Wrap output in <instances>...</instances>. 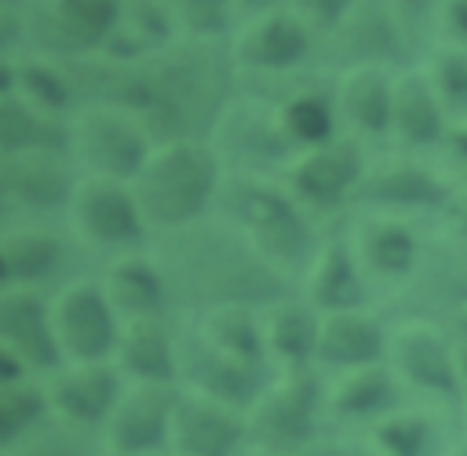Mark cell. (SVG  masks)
<instances>
[{"label": "cell", "mask_w": 467, "mask_h": 456, "mask_svg": "<svg viewBox=\"0 0 467 456\" xmlns=\"http://www.w3.org/2000/svg\"><path fill=\"white\" fill-rule=\"evenodd\" d=\"M99 281L124 325L171 317V288H168V277L150 248L113 255L106 263V270L99 274Z\"/></svg>", "instance_id": "cell-30"}, {"label": "cell", "mask_w": 467, "mask_h": 456, "mask_svg": "<svg viewBox=\"0 0 467 456\" xmlns=\"http://www.w3.org/2000/svg\"><path fill=\"white\" fill-rule=\"evenodd\" d=\"M179 36L182 40H204V44H226L230 33L241 22L237 0H168Z\"/></svg>", "instance_id": "cell-40"}, {"label": "cell", "mask_w": 467, "mask_h": 456, "mask_svg": "<svg viewBox=\"0 0 467 456\" xmlns=\"http://www.w3.org/2000/svg\"><path fill=\"white\" fill-rule=\"evenodd\" d=\"M460 376H463V390H467V347H460Z\"/></svg>", "instance_id": "cell-54"}, {"label": "cell", "mask_w": 467, "mask_h": 456, "mask_svg": "<svg viewBox=\"0 0 467 456\" xmlns=\"http://www.w3.org/2000/svg\"><path fill=\"white\" fill-rule=\"evenodd\" d=\"M314 47H317V33L285 4L255 11V15H241L237 29L226 40L237 77L248 73V77H266V80L299 73L310 62Z\"/></svg>", "instance_id": "cell-10"}, {"label": "cell", "mask_w": 467, "mask_h": 456, "mask_svg": "<svg viewBox=\"0 0 467 456\" xmlns=\"http://www.w3.org/2000/svg\"><path fill=\"white\" fill-rule=\"evenodd\" d=\"M102 456H113V452H102Z\"/></svg>", "instance_id": "cell-59"}, {"label": "cell", "mask_w": 467, "mask_h": 456, "mask_svg": "<svg viewBox=\"0 0 467 456\" xmlns=\"http://www.w3.org/2000/svg\"><path fill=\"white\" fill-rule=\"evenodd\" d=\"M128 379L113 361H62L55 372L44 376L47 409L58 420H69L77 427L99 430L106 427L109 412L117 409Z\"/></svg>", "instance_id": "cell-19"}, {"label": "cell", "mask_w": 467, "mask_h": 456, "mask_svg": "<svg viewBox=\"0 0 467 456\" xmlns=\"http://www.w3.org/2000/svg\"><path fill=\"white\" fill-rule=\"evenodd\" d=\"M248 416L193 390H179L171 420L175 456H241L248 449Z\"/></svg>", "instance_id": "cell-22"}, {"label": "cell", "mask_w": 467, "mask_h": 456, "mask_svg": "<svg viewBox=\"0 0 467 456\" xmlns=\"http://www.w3.org/2000/svg\"><path fill=\"white\" fill-rule=\"evenodd\" d=\"M441 456H467V438H463V441H456V445H449Z\"/></svg>", "instance_id": "cell-53"}, {"label": "cell", "mask_w": 467, "mask_h": 456, "mask_svg": "<svg viewBox=\"0 0 467 456\" xmlns=\"http://www.w3.org/2000/svg\"><path fill=\"white\" fill-rule=\"evenodd\" d=\"M299 295L317 314H343V310L368 306L372 281H368L347 230L336 237H321L314 259L306 263V270L299 277Z\"/></svg>", "instance_id": "cell-21"}, {"label": "cell", "mask_w": 467, "mask_h": 456, "mask_svg": "<svg viewBox=\"0 0 467 456\" xmlns=\"http://www.w3.org/2000/svg\"><path fill=\"white\" fill-rule=\"evenodd\" d=\"M285 0H237V11L241 15H255V11H266V7H277Z\"/></svg>", "instance_id": "cell-51"}, {"label": "cell", "mask_w": 467, "mask_h": 456, "mask_svg": "<svg viewBox=\"0 0 467 456\" xmlns=\"http://www.w3.org/2000/svg\"><path fill=\"white\" fill-rule=\"evenodd\" d=\"M441 150L449 157L456 190H467V120H452V131H449V139H445Z\"/></svg>", "instance_id": "cell-45"}, {"label": "cell", "mask_w": 467, "mask_h": 456, "mask_svg": "<svg viewBox=\"0 0 467 456\" xmlns=\"http://www.w3.org/2000/svg\"><path fill=\"white\" fill-rule=\"evenodd\" d=\"M153 146V131L124 106L84 102L69 117V157L80 175L135 182Z\"/></svg>", "instance_id": "cell-6"}, {"label": "cell", "mask_w": 467, "mask_h": 456, "mask_svg": "<svg viewBox=\"0 0 467 456\" xmlns=\"http://www.w3.org/2000/svg\"><path fill=\"white\" fill-rule=\"evenodd\" d=\"M226 182V164L212 139H168L157 142L131 190L153 230L179 233L215 215Z\"/></svg>", "instance_id": "cell-4"}, {"label": "cell", "mask_w": 467, "mask_h": 456, "mask_svg": "<svg viewBox=\"0 0 467 456\" xmlns=\"http://www.w3.org/2000/svg\"><path fill=\"white\" fill-rule=\"evenodd\" d=\"M157 456H175V452H171V449H164V452H157Z\"/></svg>", "instance_id": "cell-56"}, {"label": "cell", "mask_w": 467, "mask_h": 456, "mask_svg": "<svg viewBox=\"0 0 467 456\" xmlns=\"http://www.w3.org/2000/svg\"><path fill=\"white\" fill-rule=\"evenodd\" d=\"M0 175H4V157H0Z\"/></svg>", "instance_id": "cell-57"}, {"label": "cell", "mask_w": 467, "mask_h": 456, "mask_svg": "<svg viewBox=\"0 0 467 456\" xmlns=\"http://www.w3.org/2000/svg\"><path fill=\"white\" fill-rule=\"evenodd\" d=\"M153 255L168 277L171 310L186 317H201L223 306L266 310L270 303L299 292L285 270L259 255L219 215L179 233H161Z\"/></svg>", "instance_id": "cell-2"}, {"label": "cell", "mask_w": 467, "mask_h": 456, "mask_svg": "<svg viewBox=\"0 0 467 456\" xmlns=\"http://www.w3.org/2000/svg\"><path fill=\"white\" fill-rule=\"evenodd\" d=\"M387 365L398 376L409 401L427 409H463L467 390L460 376V347L449 328L420 317H398L390 325Z\"/></svg>", "instance_id": "cell-5"}, {"label": "cell", "mask_w": 467, "mask_h": 456, "mask_svg": "<svg viewBox=\"0 0 467 456\" xmlns=\"http://www.w3.org/2000/svg\"><path fill=\"white\" fill-rule=\"evenodd\" d=\"M328 427L325 372L321 368H274V379L248 409V441L296 456Z\"/></svg>", "instance_id": "cell-7"}, {"label": "cell", "mask_w": 467, "mask_h": 456, "mask_svg": "<svg viewBox=\"0 0 467 456\" xmlns=\"http://www.w3.org/2000/svg\"><path fill=\"white\" fill-rule=\"evenodd\" d=\"M321 314L296 292L263 310V339L274 368H317Z\"/></svg>", "instance_id": "cell-32"}, {"label": "cell", "mask_w": 467, "mask_h": 456, "mask_svg": "<svg viewBox=\"0 0 467 456\" xmlns=\"http://www.w3.org/2000/svg\"><path fill=\"white\" fill-rule=\"evenodd\" d=\"M51 325L62 361H113L124 328L99 277L62 281L51 295Z\"/></svg>", "instance_id": "cell-13"}, {"label": "cell", "mask_w": 467, "mask_h": 456, "mask_svg": "<svg viewBox=\"0 0 467 456\" xmlns=\"http://www.w3.org/2000/svg\"><path fill=\"white\" fill-rule=\"evenodd\" d=\"M0 226H4V223H0Z\"/></svg>", "instance_id": "cell-60"}, {"label": "cell", "mask_w": 467, "mask_h": 456, "mask_svg": "<svg viewBox=\"0 0 467 456\" xmlns=\"http://www.w3.org/2000/svg\"><path fill=\"white\" fill-rule=\"evenodd\" d=\"M452 131V113L445 109L441 95L434 91L423 66H401L394 73V113H390V139L405 153L445 146Z\"/></svg>", "instance_id": "cell-28"}, {"label": "cell", "mask_w": 467, "mask_h": 456, "mask_svg": "<svg viewBox=\"0 0 467 456\" xmlns=\"http://www.w3.org/2000/svg\"><path fill=\"white\" fill-rule=\"evenodd\" d=\"M15 66H18V95L22 98H29L36 109H44L58 120H69L77 113L80 88H77L69 62L40 55V51H18Z\"/></svg>", "instance_id": "cell-35"}, {"label": "cell", "mask_w": 467, "mask_h": 456, "mask_svg": "<svg viewBox=\"0 0 467 456\" xmlns=\"http://www.w3.org/2000/svg\"><path fill=\"white\" fill-rule=\"evenodd\" d=\"M69 266V241L51 223L0 226V288H47Z\"/></svg>", "instance_id": "cell-25"}, {"label": "cell", "mask_w": 467, "mask_h": 456, "mask_svg": "<svg viewBox=\"0 0 467 456\" xmlns=\"http://www.w3.org/2000/svg\"><path fill=\"white\" fill-rule=\"evenodd\" d=\"M434 91L441 95L445 109L460 120H467V47L463 44H434V51L423 62Z\"/></svg>", "instance_id": "cell-41"}, {"label": "cell", "mask_w": 467, "mask_h": 456, "mask_svg": "<svg viewBox=\"0 0 467 456\" xmlns=\"http://www.w3.org/2000/svg\"><path fill=\"white\" fill-rule=\"evenodd\" d=\"M347 237H350L368 281L372 285H394V288H401L416 274L423 248H427V241L420 237L412 219L379 215V212H361L350 223Z\"/></svg>", "instance_id": "cell-20"}, {"label": "cell", "mask_w": 467, "mask_h": 456, "mask_svg": "<svg viewBox=\"0 0 467 456\" xmlns=\"http://www.w3.org/2000/svg\"><path fill=\"white\" fill-rule=\"evenodd\" d=\"M241 456H285V452H274V449H259V445H248Z\"/></svg>", "instance_id": "cell-52"}, {"label": "cell", "mask_w": 467, "mask_h": 456, "mask_svg": "<svg viewBox=\"0 0 467 456\" xmlns=\"http://www.w3.org/2000/svg\"><path fill=\"white\" fill-rule=\"evenodd\" d=\"M66 223L80 244L106 252L109 259L124 252H139L153 237L131 182H113L95 175H80Z\"/></svg>", "instance_id": "cell-9"}, {"label": "cell", "mask_w": 467, "mask_h": 456, "mask_svg": "<svg viewBox=\"0 0 467 456\" xmlns=\"http://www.w3.org/2000/svg\"><path fill=\"white\" fill-rule=\"evenodd\" d=\"M274 379L270 365H252L241 358H230L215 350L190 321L179 325V387L204 394L212 401H223L248 416V409L259 401L266 383Z\"/></svg>", "instance_id": "cell-14"}, {"label": "cell", "mask_w": 467, "mask_h": 456, "mask_svg": "<svg viewBox=\"0 0 467 456\" xmlns=\"http://www.w3.org/2000/svg\"><path fill=\"white\" fill-rule=\"evenodd\" d=\"M361 434L368 438L376 456H441L449 449L441 441L438 409H427L420 401L398 405Z\"/></svg>", "instance_id": "cell-34"}, {"label": "cell", "mask_w": 467, "mask_h": 456, "mask_svg": "<svg viewBox=\"0 0 467 456\" xmlns=\"http://www.w3.org/2000/svg\"><path fill=\"white\" fill-rule=\"evenodd\" d=\"M412 51V40L405 36L398 15L387 0H361L350 18L332 33V55H339V69L350 66H383L394 69Z\"/></svg>", "instance_id": "cell-27"}, {"label": "cell", "mask_w": 467, "mask_h": 456, "mask_svg": "<svg viewBox=\"0 0 467 456\" xmlns=\"http://www.w3.org/2000/svg\"><path fill=\"white\" fill-rule=\"evenodd\" d=\"M22 379H36V376L29 372V365H26L15 350H7V347L0 343V387H7V383H22Z\"/></svg>", "instance_id": "cell-49"}, {"label": "cell", "mask_w": 467, "mask_h": 456, "mask_svg": "<svg viewBox=\"0 0 467 456\" xmlns=\"http://www.w3.org/2000/svg\"><path fill=\"white\" fill-rule=\"evenodd\" d=\"M441 226H445L441 237L467 244V190H456V193H452L449 208L441 212Z\"/></svg>", "instance_id": "cell-48"}, {"label": "cell", "mask_w": 467, "mask_h": 456, "mask_svg": "<svg viewBox=\"0 0 467 456\" xmlns=\"http://www.w3.org/2000/svg\"><path fill=\"white\" fill-rule=\"evenodd\" d=\"M124 0H26L22 29L29 51L84 62L109 47L120 26Z\"/></svg>", "instance_id": "cell-8"}, {"label": "cell", "mask_w": 467, "mask_h": 456, "mask_svg": "<svg viewBox=\"0 0 467 456\" xmlns=\"http://www.w3.org/2000/svg\"><path fill=\"white\" fill-rule=\"evenodd\" d=\"M0 4H15V7H22V4H26V0H0Z\"/></svg>", "instance_id": "cell-55"}, {"label": "cell", "mask_w": 467, "mask_h": 456, "mask_svg": "<svg viewBox=\"0 0 467 456\" xmlns=\"http://www.w3.org/2000/svg\"><path fill=\"white\" fill-rule=\"evenodd\" d=\"M29 150H69V120H58L36 109L18 91L4 95L0 98V157L29 153Z\"/></svg>", "instance_id": "cell-36"}, {"label": "cell", "mask_w": 467, "mask_h": 456, "mask_svg": "<svg viewBox=\"0 0 467 456\" xmlns=\"http://www.w3.org/2000/svg\"><path fill=\"white\" fill-rule=\"evenodd\" d=\"M405 390L390 365H368V368H350L325 376V416L328 427L343 430H368L376 420L405 405Z\"/></svg>", "instance_id": "cell-23"}, {"label": "cell", "mask_w": 467, "mask_h": 456, "mask_svg": "<svg viewBox=\"0 0 467 456\" xmlns=\"http://www.w3.org/2000/svg\"><path fill=\"white\" fill-rule=\"evenodd\" d=\"M438 26L445 33V44L467 47V0H441L438 4Z\"/></svg>", "instance_id": "cell-46"}, {"label": "cell", "mask_w": 467, "mask_h": 456, "mask_svg": "<svg viewBox=\"0 0 467 456\" xmlns=\"http://www.w3.org/2000/svg\"><path fill=\"white\" fill-rule=\"evenodd\" d=\"M358 4H361V0H285V7H292L317 36H321V33L332 36V33L350 18V11H354Z\"/></svg>", "instance_id": "cell-42"}, {"label": "cell", "mask_w": 467, "mask_h": 456, "mask_svg": "<svg viewBox=\"0 0 467 456\" xmlns=\"http://www.w3.org/2000/svg\"><path fill=\"white\" fill-rule=\"evenodd\" d=\"M0 343L15 350L36 379L62 365L55 325H51V295L40 288H0Z\"/></svg>", "instance_id": "cell-24"}, {"label": "cell", "mask_w": 467, "mask_h": 456, "mask_svg": "<svg viewBox=\"0 0 467 456\" xmlns=\"http://www.w3.org/2000/svg\"><path fill=\"white\" fill-rule=\"evenodd\" d=\"M463 420H467V405H463Z\"/></svg>", "instance_id": "cell-58"}, {"label": "cell", "mask_w": 467, "mask_h": 456, "mask_svg": "<svg viewBox=\"0 0 467 456\" xmlns=\"http://www.w3.org/2000/svg\"><path fill=\"white\" fill-rule=\"evenodd\" d=\"M18 44H26L22 7L0 4V55H18Z\"/></svg>", "instance_id": "cell-47"}, {"label": "cell", "mask_w": 467, "mask_h": 456, "mask_svg": "<svg viewBox=\"0 0 467 456\" xmlns=\"http://www.w3.org/2000/svg\"><path fill=\"white\" fill-rule=\"evenodd\" d=\"M51 416L44 379H22L0 387V456L15 452V445L33 434Z\"/></svg>", "instance_id": "cell-38"}, {"label": "cell", "mask_w": 467, "mask_h": 456, "mask_svg": "<svg viewBox=\"0 0 467 456\" xmlns=\"http://www.w3.org/2000/svg\"><path fill=\"white\" fill-rule=\"evenodd\" d=\"M113 365L128 383H179V325L171 317L128 321Z\"/></svg>", "instance_id": "cell-31"}, {"label": "cell", "mask_w": 467, "mask_h": 456, "mask_svg": "<svg viewBox=\"0 0 467 456\" xmlns=\"http://www.w3.org/2000/svg\"><path fill=\"white\" fill-rule=\"evenodd\" d=\"M102 452H106V445H102L99 430L77 427V423L58 420V416H47L7 456H102Z\"/></svg>", "instance_id": "cell-39"}, {"label": "cell", "mask_w": 467, "mask_h": 456, "mask_svg": "<svg viewBox=\"0 0 467 456\" xmlns=\"http://www.w3.org/2000/svg\"><path fill=\"white\" fill-rule=\"evenodd\" d=\"M215 215L234 226L277 270H285L296 285L321 244L317 219L288 193L281 175L226 171Z\"/></svg>", "instance_id": "cell-3"}, {"label": "cell", "mask_w": 467, "mask_h": 456, "mask_svg": "<svg viewBox=\"0 0 467 456\" xmlns=\"http://www.w3.org/2000/svg\"><path fill=\"white\" fill-rule=\"evenodd\" d=\"M296 456H376L368 438L361 430H343V427H325L306 449Z\"/></svg>", "instance_id": "cell-43"}, {"label": "cell", "mask_w": 467, "mask_h": 456, "mask_svg": "<svg viewBox=\"0 0 467 456\" xmlns=\"http://www.w3.org/2000/svg\"><path fill=\"white\" fill-rule=\"evenodd\" d=\"M182 321H190L223 354L241 358V361H252V365H270L266 339H263V310H252V306H223V310H212V314H201V317H182Z\"/></svg>", "instance_id": "cell-37"}, {"label": "cell", "mask_w": 467, "mask_h": 456, "mask_svg": "<svg viewBox=\"0 0 467 456\" xmlns=\"http://www.w3.org/2000/svg\"><path fill=\"white\" fill-rule=\"evenodd\" d=\"M80 171L69 157V150H29L4 157L0 175V201L33 223L55 219L69 212V201L77 193Z\"/></svg>", "instance_id": "cell-15"}, {"label": "cell", "mask_w": 467, "mask_h": 456, "mask_svg": "<svg viewBox=\"0 0 467 456\" xmlns=\"http://www.w3.org/2000/svg\"><path fill=\"white\" fill-rule=\"evenodd\" d=\"M80 106L113 102L131 109L157 142L168 139H212L230 109L237 69L226 44L175 40L142 58H84L69 62Z\"/></svg>", "instance_id": "cell-1"}, {"label": "cell", "mask_w": 467, "mask_h": 456, "mask_svg": "<svg viewBox=\"0 0 467 456\" xmlns=\"http://www.w3.org/2000/svg\"><path fill=\"white\" fill-rule=\"evenodd\" d=\"M394 73L383 66H350L332 77V98L339 128L361 142L390 139L394 113Z\"/></svg>", "instance_id": "cell-26"}, {"label": "cell", "mask_w": 467, "mask_h": 456, "mask_svg": "<svg viewBox=\"0 0 467 456\" xmlns=\"http://www.w3.org/2000/svg\"><path fill=\"white\" fill-rule=\"evenodd\" d=\"M212 146L219 150L226 171H252V175H281L296 150L285 142L274 106L263 98H234L223 113Z\"/></svg>", "instance_id": "cell-16"}, {"label": "cell", "mask_w": 467, "mask_h": 456, "mask_svg": "<svg viewBox=\"0 0 467 456\" xmlns=\"http://www.w3.org/2000/svg\"><path fill=\"white\" fill-rule=\"evenodd\" d=\"M401 317H420L445 328L460 310H467V244L449 237L427 241L416 274L401 285Z\"/></svg>", "instance_id": "cell-18"}, {"label": "cell", "mask_w": 467, "mask_h": 456, "mask_svg": "<svg viewBox=\"0 0 467 456\" xmlns=\"http://www.w3.org/2000/svg\"><path fill=\"white\" fill-rule=\"evenodd\" d=\"M387 4H390V11L398 15L405 36H409L412 47H416V44H420V33H423L431 22H438V4H441V0H387Z\"/></svg>", "instance_id": "cell-44"}, {"label": "cell", "mask_w": 467, "mask_h": 456, "mask_svg": "<svg viewBox=\"0 0 467 456\" xmlns=\"http://www.w3.org/2000/svg\"><path fill=\"white\" fill-rule=\"evenodd\" d=\"M390 347V325L372 310H343V314H321L317 332V368L325 376L383 365Z\"/></svg>", "instance_id": "cell-29"}, {"label": "cell", "mask_w": 467, "mask_h": 456, "mask_svg": "<svg viewBox=\"0 0 467 456\" xmlns=\"http://www.w3.org/2000/svg\"><path fill=\"white\" fill-rule=\"evenodd\" d=\"M368 161L372 157H368L365 142L343 131L332 142H321L314 150H299L285 164L281 182L317 219V215L339 212V208L358 201V190H361L365 171H368Z\"/></svg>", "instance_id": "cell-11"}, {"label": "cell", "mask_w": 467, "mask_h": 456, "mask_svg": "<svg viewBox=\"0 0 467 456\" xmlns=\"http://www.w3.org/2000/svg\"><path fill=\"white\" fill-rule=\"evenodd\" d=\"M15 58L18 55H0V98L18 91V66H15Z\"/></svg>", "instance_id": "cell-50"}, {"label": "cell", "mask_w": 467, "mask_h": 456, "mask_svg": "<svg viewBox=\"0 0 467 456\" xmlns=\"http://www.w3.org/2000/svg\"><path fill=\"white\" fill-rule=\"evenodd\" d=\"M277 128L285 135V142L299 153V150H314L321 142H332L336 135H343L339 128V113H336V98H332V84L317 88V84H303L292 88L277 98H270Z\"/></svg>", "instance_id": "cell-33"}, {"label": "cell", "mask_w": 467, "mask_h": 456, "mask_svg": "<svg viewBox=\"0 0 467 456\" xmlns=\"http://www.w3.org/2000/svg\"><path fill=\"white\" fill-rule=\"evenodd\" d=\"M452 193H456L452 175H441L423 157L401 150V153L368 161V171H365V182L354 204L361 212H379V215H398V219L416 223L420 215L441 219Z\"/></svg>", "instance_id": "cell-12"}, {"label": "cell", "mask_w": 467, "mask_h": 456, "mask_svg": "<svg viewBox=\"0 0 467 456\" xmlns=\"http://www.w3.org/2000/svg\"><path fill=\"white\" fill-rule=\"evenodd\" d=\"M179 383H128L102 427V445L113 456H157L171 445Z\"/></svg>", "instance_id": "cell-17"}]
</instances>
